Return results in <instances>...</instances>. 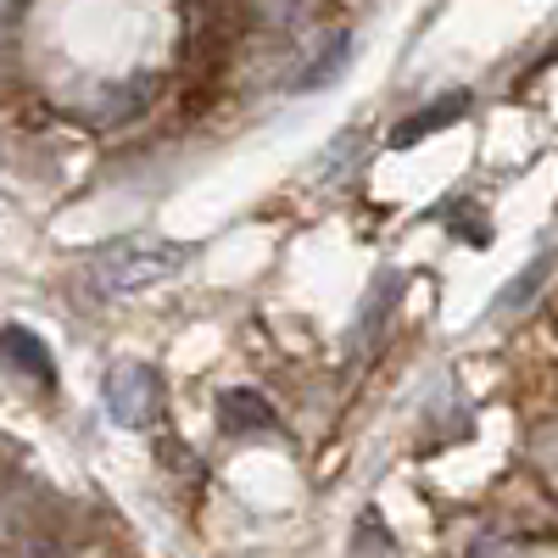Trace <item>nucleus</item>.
Listing matches in <instances>:
<instances>
[{"label":"nucleus","instance_id":"obj_8","mask_svg":"<svg viewBox=\"0 0 558 558\" xmlns=\"http://www.w3.org/2000/svg\"><path fill=\"white\" fill-rule=\"evenodd\" d=\"M7 352H12V357H28V375L51 380V352H45L28 330H7Z\"/></svg>","mask_w":558,"mask_h":558},{"label":"nucleus","instance_id":"obj_1","mask_svg":"<svg viewBox=\"0 0 558 558\" xmlns=\"http://www.w3.org/2000/svg\"><path fill=\"white\" fill-rule=\"evenodd\" d=\"M179 268H184L179 246L140 235V241H118L89 257V286L101 296H140V291H157L168 279H179Z\"/></svg>","mask_w":558,"mask_h":558},{"label":"nucleus","instance_id":"obj_3","mask_svg":"<svg viewBox=\"0 0 558 558\" xmlns=\"http://www.w3.org/2000/svg\"><path fill=\"white\" fill-rule=\"evenodd\" d=\"M347 51H352V39L347 34H330V39H324V45H313V57L296 68V89H318V84H330L341 68H347Z\"/></svg>","mask_w":558,"mask_h":558},{"label":"nucleus","instance_id":"obj_4","mask_svg":"<svg viewBox=\"0 0 558 558\" xmlns=\"http://www.w3.org/2000/svg\"><path fill=\"white\" fill-rule=\"evenodd\" d=\"M257 23H268L274 34H302L318 17V0H252Z\"/></svg>","mask_w":558,"mask_h":558},{"label":"nucleus","instance_id":"obj_2","mask_svg":"<svg viewBox=\"0 0 558 558\" xmlns=\"http://www.w3.org/2000/svg\"><path fill=\"white\" fill-rule=\"evenodd\" d=\"M107 408L118 413V425H151L157 418V375L146 363H123L107 380Z\"/></svg>","mask_w":558,"mask_h":558},{"label":"nucleus","instance_id":"obj_6","mask_svg":"<svg viewBox=\"0 0 558 558\" xmlns=\"http://www.w3.org/2000/svg\"><path fill=\"white\" fill-rule=\"evenodd\" d=\"M531 463H536V475L553 486L558 497V418H547V425L531 430Z\"/></svg>","mask_w":558,"mask_h":558},{"label":"nucleus","instance_id":"obj_5","mask_svg":"<svg viewBox=\"0 0 558 558\" xmlns=\"http://www.w3.org/2000/svg\"><path fill=\"white\" fill-rule=\"evenodd\" d=\"M223 430H257V425H274V408L252 391H229L223 402Z\"/></svg>","mask_w":558,"mask_h":558},{"label":"nucleus","instance_id":"obj_7","mask_svg":"<svg viewBox=\"0 0 558 558\" xmlns=\"http://www.w3.org/2000/svg\"><path fill=\"white\" fill-rule=\"evenodd\" d=\"M458 112H463V96H452V101H436L430 112H418L413 123H402V129H397V146H408V140H418V134H425V129H436V123H452Z\"/></svg>","mask_w":558,"mask_h":558}]
</instances>
